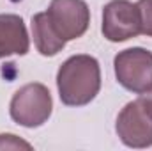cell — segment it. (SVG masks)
<instances>
[{
	"label": "cell",
	"mask_w": 152,
	"mask_h": 151,
	"mask_svg": "<svg viewBox=\"0 0 152 151\" xmlns=\"http://www.w3.org/2000/svg\"><path fill=\"white\" fill-rule=\"evenodd\" d=\"M60 101L67 107H85L101 91V66L87 53L71 55L57 71Z\"/></svg>",
	"instance_id": "1"
},
{
	"label": "cell",
	"mask_w": 152,
	"mask_h": 151,
	"mask_svg": "<svg viewBox=\"0 0 152 151\" xmlns=\"http://www.w3.org/2000/svg\"><path fill=\"white\" fill-rule=\"evenodd\" d=\"M53 112V98L44 84L30 82L20 87L9 103V114L14 123L25 128L42 126Z\"/></svg>",
	"instance_id": "2"
},
{
	"label": "cell",
	"mask_w": 152,
	"mask_h": 151,
	"mask_svg": "<svg viewBox=\"0 0 152 151\" xmlns=\"http://www.w3.org/2000/svg\"><path fill=\"white\" fill-rule=\"evenodd\" d=\"M117 82L129 93L143 94L152 89V52L142 46L126 48L113 59Z\"/></svg>",
	"instance_id": "3"
},
{
	"label": "cell",
	"mask_w": 152,
	"mask_h": 151,
	"mask_svg": "<svg viewBox=\"0 0 152 151\" xmlns=\"http://www.w3.org/2000/svg\"><path fill=\"white\" fill-rule=\"evenodd\" d=\"M46 16L53 32L66 43L81 38L90 25V9L85 0H51Z\"/></svg>",
	"instance_id": "4"
},
{
	"label": "cell",
	"mask_w": 152,
	"mask_h": 151,
	"mask_svg": "<svg viewBox=\"0 0 152 151\" xmlns=\"http://www.w3.org/2000/svg\"><path fill=\"white\" fill-rule=\"evenodd\" d=\"M101 32L110 43H124L142 34L138 5L129 0H110L103 7Z\"/></svg>",
	"instance_id": "5"
},
{
	"label": "cell",
	"mask_w": 152,
	"mask_h": 151,
	"mask_svg": "<svg viewBox=\"0 0 152 151\" xmlns=\"http://www.w3.org/2000/svg\"><path fill=\"white\" fill-rule=\"evenodd\" d=\"M115 132L120 142L127 148L145 150L152 148V117L143 110L138 100L129 101L118 112Z\"/></svg>",
	"instance_id": "6"
},
{
	"label": "cell",
	"mask_w": 152,
	"mask_h": 151,
	"mask_svg": "<svg viewBox=\"0 0 152 151\" xmlns=\"http://www.w3.org/2000/svg\"><path fill=\"white\" fill-rule=\"evenodd\" d=\"M30 38L27 25L18 14H0V59L9 55H27Z\"/></svg>",
	"instance_id": "7"
},
{
	"label": "cell",
	"mask_w": 152,
	"mask_h": 151,
	"mask_svg": "<svg viewBox=\"0 0 152 151\" xmlns=\"http://www.w3.org/2000/svg\"><path fill=\"white\" fill-rule=\"evenodd\" d=\"M32 38L37 52L44 57H55L66 48V41L60 39L51 29L46 11L32 16Z\"/></svg>",
	"instance_id": "8"
},
{
	"label": "cell",
	"mask_w": 152,
	"mask_h": 151,
	"mask_svg": "<svg viewBox=\"0 0 152 151\" xmlns=\"http://www.w3.org/2000/svg\"><path fill=\"white\" fill-rule=\"evenodd\" d=\"M136 5L142 21V34L152 38V0H138Z\"/></svg>",
	"instance_id": "9"
},
{
	"label": "cell",
	"mask_w": 152,
	"mask_h": 151,
	"mask_svg": "<svg viewBox=\"0 0 152 151\" xmlns=\"http://www.w3.org/2000/svg\"><path fill=\"white\" fill-rule=\"evenodd\" d=\"M0 150H32V146L14 133H0Z\"/></svg>",
	"instance_id": "10"
},
{
	"label": "cell",
	"mask_w": 152,
	"mask_h": 151,
	"mask_svg": "<svg viewBox=\"0 0 152 151\" xmlns=\"http://www.w3.org/2000/svg\"><path fill=\"white\" fill-rule=\"evenodd\" d=\"M138 101L142 103L143 110H145V112L152 117V89H151V91H147V93H143V94H140Z\"/></svg>",
	"instance_id": "11"
}]
</instances>
